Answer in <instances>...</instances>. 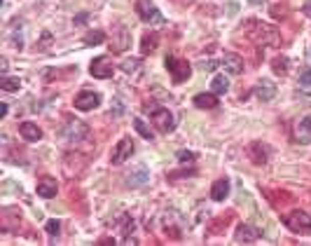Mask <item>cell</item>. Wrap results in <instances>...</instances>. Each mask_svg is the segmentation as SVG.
Segmentation results:
<instances>
[{
    "label": "cell",
    "mask_w": 311,
    "mask_h": 246,
    "mask_svg": "<svg viewBox=\"0 0 311 246\" xmlns=\"http://www.w3.org/2000/svg\"><path fill=\"white\" fill-rule=\"evenodd\" d=\"M283 223L290 232H297V235H311V216L306 211H290L283 216Z\"/></svg>",
    "instance_id": "obj_1"
},
{
    "label": "cell",
    "mask_w": 311,
    "mask_h": 246,
    "mask_svg": "<svg viewBox=\"0 0 311 246\" xmlns=\"http://www.w3.org/2000/svg\"><path fill=\"white\" fill-rule=\"evenodd\" d=\"M145 110L152 115V122L157 124V129H159L161 134H169V131H173V127H176V120H173L171 110H166V108H161V106H155V103H145Z\"/></svg>",
    "instance_id": "obj_2"
},
{
    "label": "cell",
    "mask_w": 311,
    "mask_h": 246,
    "mask_svg": "<svg viewBox=\"0 0 311 246\" xmlns=\"http://www.w3.org/2000/svg\"><path fill=\"white\" fill-rule=\"evenodd\" d=\"M166 68H169V73H171V78H173V82L176 84H180V82H185V80L192 75V68H189V63L187 61H183V59H176V56H166Z\"/></svg>",
    "instance_id": "obj_3"
},
{
    "label": "cell",
    "mask_w": 311,
    "mask_h": 246,
    "mask_svg": "<svg viewBox=\"0 0 311 246\" xmlns=\"http://www.w3.org/2000/svg\"><path fill=\"white\" fill-rule=\"evenodd\" d=\"M61 136H63V141H68V143H78V141H84L89 136V127L84 122H80V120H68V124L63 127Z\"/></svg>",
    "instance_id": "obj_4"
},
{
    "label": "cell",
    "mask_w": 311,
    "mask_h": 246,
    "mask_svg": "<svg viewBox=\"0 0 311 246\" xmlns=\"http://www.w3.org/2000/svg\"><path fill=\"white\" fill-rule=\"evenodd\" d=\"M136 12H138V17L148 24H164L161 12L157 10L155 3H150V0H138V3H136Z\"/></svg>",
    "instance_id": "obj_5"
},
{
    "label": "cell",
    "mask_w": 311,
    "mask_h": 246,
    "mask_svg": "<svg viewBox=\"0 0 311 246\" xmlns=\"http://www.w3.org/2000/svg\"><path fill=\"white\" fill-rule=\"evenodd\" d=\"M131 155H133V141H131V139H122L115 148H112L110 162L117 167V164H124V162H127Z\"/></svg>",
    "instance_id": "obj_6"
},
{
    "label": "cell",
    "mask_w": 311,
    "mask_h": 246,
    "mask_svg": "<svg viewBox=\"0 0 311 246\" xmlns=\"http://www.w3.org/2000/svg\"><path fill=\"white\" fill-rule=\"evenodd\" d=\"M253 26H255V28H250V35H253L257 42H269V45H276V42H278V33L274 31L272 26H267V24H257V21H253Z\"/></svg>",
    "instance_id": "obj_7"
},
{
    "label": "cell",
    "mask_w": 311,
    "mask_h": 246,
    "mask_svg": "<svg viewBox=\"0 0 311 246\" xmlns=\"http://www.w3.org/2000/svg\"><path fill=\"white\" fill-rule=\"evenodd\" d=\"M89 73L94 75V78H110L115 73V66H112V61L108 56H96L94 61H91V66H89Z\"/></svg>",
    "instance_id": "obj_8"
},
{
    "label": "cell",
    "mask_w": 311,
    "mask_h": 246,
    "mask_svg": "<svg viewBox=\"0 0 311 246\" xmlns=\"http://www.w3.org/2000/svg\"><path fill=\"white\" fill-rule=\"evenodd\" d=\"M101 103V94H96V92H80L78 96H75V108L78 110H94V108H99Z\"/></svg>",
    "instance_id": "obj_9"
},
{
    "label": "cell",
    "mask_w": 311,
    "mask_h": 246,
    "mask_svg": "<svg viewBox=\"0 0 311 246\" xmlns=\"http://www.w3.org/2000/svg\"><path fill=\"white\" fill-rule=\"evenodd\" d=\"M234 239L239 241V244H253V241L260 239V230L253 228V225H239L236 228V235Z\"/></svg>",
    "instance_id": "obj_10"
},
{
    "label": "cell",
    "mask_w": 311,
    "mask_h": 246,
    "mask_svg": "<svg viewBox=\"0 0 311 246\" xmlns=\"http://www.w3.org/2000/svg\"><path fill=\"white\" fill-rule=\"evenodd\" d=\"M222 66H225V71L232 75L244 73V59H241L239 54H232V52H227V54L222 56Z\"/></svg>",
    "instance_id": "obj_11"
},
{
    "label": "cell",
    "mask_w": 311,
    "mask_h": 246,
    "mask_svg": "<svg viewBox=\"0 0 311 246\" xmlns=\"http://www.w3.org/2000/svg\"><path fill=\"white\" fill-rule=\"evenodd\" d=\"M115 33H117V38H112L110 50H112V52H124L129 45H131V33H129L127 26H117Z\"/></svg>",
    "instance_id": "obj_12"
},
{
    "label": "cell",
    "mask_w": 311,
    "mask_h": 246,
    "mask_svg": "<svg viewBox=\"0 0 311 246\" xmlns=\"http://www.w3.org/2000/svg\"><path fill=\"white\" fill-rule=\"evenodd\" d=\"M56 181L52 178V176H42V178L38 181V195L40 197H44V199H50V197H54L56 195Z\"/></svg>",
    "instance_id": "obj_13"
},
{
    "label": "cell",
    "mask_w": 311,
    "mask_h": 246,
    "mask_svg": "<svg viewBox=\"0 0 311 246\" xmlns=\"http://www.w3.org/2000/svg\"><path fill=\"white\" fill-rule=\"evenodd\" d=\"M19 134H21L26 141H40L42 139V129L33 122H21L19 124Z\"/></svg>",
    "instance_id": "obj_14"
},
{
    "label": "cell",
    "mask_w": 311,
    "mask_h": 246,
    "mask_svg": "<svg viewBox=\"0 0 311 246\" xmlns=\"http://www.w3.org/2000/svg\"><path fill=\"white\" fill-rule=\"evenodd\" d=\"M211 197L216 202H225L229 197V181L227 178H220V181H216L213 183V188H211Z\"/></svg>",
    "instance_id": "obj_15"
},
{
    "label": "cell",
    "mask_w": 311,
    "mask_h": 246,
    "mask_svg": "<svg viewBox=\"0 0 311 246\" xmlns=\"http://www.w3.org/2000/svg\"><path fill=\"white\" fill-rule=\"evenodd\" d=\"M274 84L269 82V80H260V82H257V87H255V96L260 101H272L274 99Z\"/></svg>",
    "instance_id": "obj_16"
},
{
    "label": "cell",
    "mask_w": 311,
    "mask_h": 246,
    "mask_svg": "<svg viewBox=\"0 0 311 246\" xmlns=\"http://www.w3.org/2000/svg\"><path fill=\"white\" fill-rule=\"evenodd\" d=\"M297 141L300 143H311V115L300 120V124H297Z\"/></svg>",
    "instance_id": "obj_17"
},
{
    "label": "cell",
    "mask_w": 311,
    "mask_h": 246,
    "mask_svg": "<svg viewBox=\"0 0 311 246\" xmlns=\"http://www.w3.org/2000/svg\"><path fill=\"white\" fill-rule=\"evenodd\" d=\"M267 155H269L267 146H262V143H253V146H250V160H253L255 164H265Z\"/></svg>",
    "instance_id": "obj_18"
},
{
    "label": "cell",
    "mask_w": 311,
    "mask_h": 246,
    "mask_svg": "<svg viewBox=\"0 0 311 246\" xmlns=\"http://www.w3.org/2000/svg\"><path fill=\"white\" fill-rule=\"evenodd\" d=\"M195 106L197 108H216L218 99H216V94H197L195 96Z\"/></svg>",
    "instance_id": "obj_19"
},
{
    "label": "cell",
    "mask_w": 311,
    "mask_h": 246,
    "mask_svg": "<svg viewBox=\"0 0 311 246\" xmlns=\"http://www.w3.org/2000/svg\"><path fill=\"white\" fill-rule=\"evenodd\" d=\"M133 129H136V131H138V134L143 136V139H148V141L155 139V131H152V129L148 127V124H145V120L136 118V120H133Z\"/></svg>",
    "instance_id": "obj_20"
},
{
    "label": "cell",
    "mask_w": 311,
    "mask_h": 246,
    "mask_svg": "<svg viewBox=\"0 0 311 246\" xmlns=\"http://www.w3.org/2000/svg\"><path fill=\"white\" fill-rule=\"evenodd\" d=\"M211 90H213V94H225L229 90V80L225 75H216L211 82Z\"/></svg>",
    "instance_id": "obj_21"
},
{
    "label": "cell",
    "mask_w": 311,
    "mask_h": 246,
    "mask_svg": "<svg viewBox=\"0 0 311 246\" xmlns=\"http://www.w3.org/2000/svg\"><path fill=\"white\" fill-rule=\"evenodd\" d=\"M157 42H159V38H157V33H150V35H145L143 42H140V52L143 54H150V52L157 50Z\"/></svg>",
    "instance_id": "obj_22"
},
{
    "label": "cell",
    "mask_w": 311,
    "mask_h": 246,
    "mask_svg": "<svg viewBox=\"0 0 311 246\" xmlns=\"http://www.w3.org/2000/svg\"><path fill=\"white\" fill-rule=\"evenodd\" d=\"M0 87H3L5 92H17L19 87H21V80H19V78H7V75H5L3 82H0Z\"/></svg>",
    "instance_id": "obj_23"
},
{
    "label": "cell",
    "mask_w": 311,
    "mask_h": 246,
    "mask_svg": "<svg viewBox=\"0 0 311 246\" xmlns=\"http://www.w3.org/2000/svg\"><path fill=\"white\" fill-rule=\"evenodd\" d=\"M272 68H274V73H276V75H285V73H288V59H285V56L274 59Z\"/></svg>",
    "instance_id": "obj_24"
},
{
    "label": "cell",
    "mask_w": 311,
    "mask_h": 246,
    "mask_svg": "<svg viewBox=\"0 0 311 246\" xmlns=\"http://www.w3.org/2000/svg\"><path fill=\"white\" fill-rule=\"evenodd\" d=\"M106 40V33H101V31H91V33L84 35V45H101Z\"/></svg>",
    "instance_id": "obj_25"
},
{
    "label": "cell",
    "mask_w": 311,
    "mask_h": 246,
    "mask_svg": "<svg viewBox=\"0 0 311 246\" xmlns=\"http://www.w3.org/2000/svg\"><path fill=\"white\" fill-rule=\"evenodd\" d=\"M138 68H140V61H138V59H129V61L122 63V71H124V73H136Z\"/></svg>",
    "instance_id": "obj_26"
},
{
    "label": "cell",
    "mask_w": 311,
    "mask_h": 246,
    "mask_svg": "<svg viewBox=\"0 0 311 246\" xmlns=\"http://www.w3.org/2000/svg\"><path fill=\"white\" fill-rule=\"evenodd\" d=\"M44 230H47V235H50V237H59V230H61V223H59V220H50Z\"/></svg>",
    "instance_id": "obj_27"
},
{
    "label": "cell",
    "mask_w": 311,
    "mask_h": 246,
    "mask_svg": "<svg viewBox=\"0 0 311 246\" xmlns=\"http://www.w3.org/2000/svg\"><path fill=\"white\" fill-rule=\"evenodd\" d=\"M300 84H302V87H311V68H304V71H302Z\"/></svg>",
    "instance_id": "obj_28"
},
{
    "label": "cell",
    "mask_w": 311,
    "mask_h": 246,
    "mask_svg": "<svg viewBox=\"0 0 311 246\" xmlns=\"http://www.w3.org/2000/svg\"><path fill=\"white\" fill-rule=\"evenodd\" d=\"M192 160H195V152H189V150H180L178 152V162H192Z\"/></svg>",
    "instance_id": "obj_29"
},
{
    "label": "cell",
    "mask_w": 311,
    "mask_h": 246,
    "mask_svg": "<svg viewBox=\"0 0 311 246\" xmlns=\"http://www.w3.org/2000/svg\"><path fill=\"white\" fill-rule=\"evenodd\" d=\"M216 66H218L216 61H206V63H201V68H204V71H213Z\"/></svg>",
    "instance_id": "obj_30"
},
{
    "label": "cell",
    "mask_w": 311,
    "mask_h": 246,
    "mask_svg": "<svg viewBox=\"0 0 311 246\" xmlns=\"http://www.w3.org/2000/svg\"><path fill=\"white\" fill-rule=\"evenodd\" d=\"M304 14L311 19V3H306V5H304Z\"/></svg>",
    "instance_id": "obj_31"
},
{
    "label": "cell",
    "mask_w": 311,
    "mask_h": 246,
    "mask_svg": "<svg viewBox=\"0 0 311 246\" xmlns=\"http://www.w3.org/2000/svg\"><path fill=\"white\" fill-rule=\"evenodd\" d=\"M0 115H3V118L7 115V103H3V106H0Z\"/></svg>",
    "instance_id": "obj_32"
},
{
    "label": "cell",
    "mask_w": 311,
    "mask_h": 246,
    "mask_svg": "<svg viewBox=\"0 0 311 246\" xmlns=\"http://www.w3.org/2000/svg\"><path fill=\"white\" fill-rule=\"evenodd\" d=\"M267 0H250V5H265Z\"/></svg>",
    "instance_id": "obj_33"
}]
</instances>
